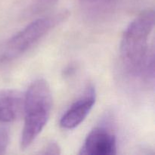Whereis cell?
Wrapping results in <instances>:
<instances>
[{
    "label": "cell",
    "instance_id": "obj_1",
    "mask_svg": "<svg viewBox=\"0 0 155 155\" xmlns=\"http://www.w3.org/2000/svg\"><path fill=\"white\" fill-rule=\"evenodd\" d=\"M154 24V10L148 9L138 15L124 31L120 52L126 71L131 75L143 77L147 61L154 51L148 44Z\"/></svg>",
    "mask_w": 155,
    "mask_h": 155
},
{
    "label": "cell",
    "instance_id": "obj_2",
    "mask_svg": "<svg viewBox=\"0 0 155 155\" xmlns=\"http://www.w3.org/2000/svg\"><path fill=\"white\" fill-rule=\"evenodd\" d=\"M52 108V95L50 86L43 79L34 80L24 95V128L21 147L26 149L31 145L46 125Z\"/></svg>",
    "mask_w": 155,
    "mask_h": 155
},
{
    "label": "cell",
    "instance_id": "obj_3",
    "mask_svg": "<svg viewBox=\"0 0 155 155\" xmlns=\"http://www.w3.org/2000/svg\"><path fill=\"white\" fill-rule=\"evenodd\" d=\"M61 13L38 18L9 39L0 43V64L15 60L40 40L53 27L68 17Z\"/></svg>",
    "mask_w": 155,
    "mask_h": 155
},
{
    "label": "cell",
    "instance_id": "obj_4",
    "mask_svg": "<svg viewBox=\"0 0 155 155\" xmlns=\"http://www.w3.org/2000/svg\"><path fill=\"white\" fill-rule=\"evenodd\" d=\"M80 154L114 155L117 154L116 136L109 127L98 126L86 137Z\"/></svg>",
    "mask_w": 155,
    "mask_h": 155
},
{
    "label": "cell",
    "instance_id": "obj_5",
    "mask_svg": "<svg viewBox=\"0 0 155 155\" xmlns=\"http://www.w3.org/2000/svg\"><path fill=\"white\" fill-rule=\"evenodd\" d=\"M96 100L95 87L89 85L83 95L77 100L64 114L60 120V126L65 130H73L83 122L93 107Z\"/></svg>",
    "mask_w": 155,
    "mask_h": 155
},
{
    "label": "cell",
    "instance_id": "obj_6",
    "mask_svg": "<svg viewBox=\"0 0 155 155\" xmlns=\"http://www.w3.org/2000/svg\"><path fill=\"white\" fill-rule=\"evenodd\" d=\"M24 95L14 89L0 90V122L16 120L24 112Z\"/></svg>",
    "mask_w": 155,
    "mask_h": 155
},
{
    "label": "cell",
    "instance_id": "obj_7",
    "mask_svg": "<svg viewBox=\"0 0 155 155\" xmlns=\"http://www.w3.org/2000/svg\"><path fill=\"white\" fill-rule=\"evenodd\" d=\"M9 143V133L5 127H0V154L5 153Z\"/></svg>",
    "mask_w": 155,
    "mask_h": 155
},
{
    "label": "cell",
    "instance_id": "obj_8",
    "mask_svg": "<svg viewBox=\"0 0 155 155\" xmlns=\"http://www.w3.org/2000/svg\"><path fill=\"white\" fill-rule=\"evenodd\" d=\"M58 0H36L33 7L34 12H41L51 7Z\"/></svg>",
    "mask_w": 155,
    "mask_h": 155
},
{
    "label": "cell",
    "instance_id": "obj_9",
    "mask_svg": "<svg viewBox=\"0 0 155 155\" xmlns=\"http://www.w3.org/2000/svg\"><path fill=\"white\" fill-rule=\"evenodd\" d=\"M41 154H60L61 148L55 142H51L40 151Z\"/></svg>",
    "mask_w": 155,
    "mask_h": 155
},
{
    "label": "cell",
    "instance_id": "obj_10",
    "mask_svg": "<svg viewBox=\"0 0 155 155\" xmlns=\"http://www.w3.org/2000/svg\"><path fill=\"white\" fill-rule=\"evenodd\" d=\"M76 71H77V67L74 64H70L66 67L63 71V75L65 77H70L71 76L74 75L75 74Z\"/></svg>",
    "mask_w": 155,
    "mask_h": 155
},
{
    "label": "cell",
    "instance_id": "obj_11",
    "mask_svg": "<svg viewBox=\"0 0 155 155\" xmlns=\"http://www.w3.org/2000/svg\"><path fill=\"white\" fill-rule=\"evenodd\" d=\"M83 1L91 2H111V1H113V0H83Z\"/></svg>",
    "mask_w": 155,
    "mask_h": 155
}]
</instances>
